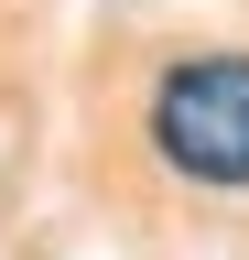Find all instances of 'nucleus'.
<instances>
[{"mask_svg": "<svg viewBox=\"0 0 249 260\" xmlns=\"http://www.w3.org/2000/svg\"><path fill=\"white\" fill-rule=\"evenodd\" d=\"M141 141L173 184L249 195V54H173L141 98Z\"/></svg>", "mask_w": 249, "mask_h": 260, "instance_id": "1", "label": "nucleus"}]
</instances>
